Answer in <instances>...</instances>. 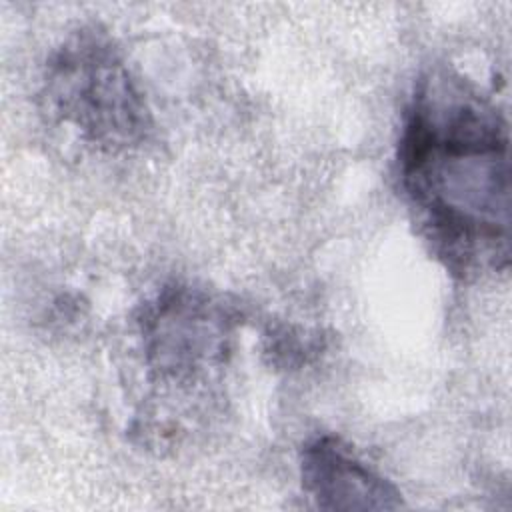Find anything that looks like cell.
<instances>
[{"label": "cell", "instance_id": "obj_3", "mask_svg": "<svg viewBox=\"0 0 512 512\" xmlns=\"http://www.w3.org/2000/svg\"><path fill=\"white\" fill-rule=\"evenodd\" d=\"M148 362L164 378H196L218 366L230 340V314L200 290L162 292L142 320Z\"/></svg>", "mask_w": 512, "mask_h": 512}, {"label": "cell", "instance_id": "obj_1", "mask_svg": "<svg viewBox=\"0 0 512 512\" xmlns=\"http://www.w3.org/2000/svg\"><path fill=\"white\" fill-rule=\"evenodd\" d=\"M400 178L436 250L462 274L508 262V134L466 80H422L398 148Z\"/></svg>", "mask_w": 512, "mask_h": 512}, {"label": "cell", "instance_id": "obj_2", "mask_svg": "<svg viewBox=\"0 0 512 512\" xmlns=\"http://www.w3.org/2000/svg\"><path fill=\"white\" fill-rule=\"evenodd\" d=\"M48 108L88 144L116 152L140 144L150 114L112 40L82 30L50 60L44 82Z\"/></svg>", "mask_w": 512, "mask_h": 512}, {"label": "cell", "instance_id": "obj_4", "mask_svg": "<svg viewBox=\"0 0 512 512\" xmlns=\"http://www.w3.org/2000/svg\"><path fill=\"white\" fill-rule=\"evenodd\" d=\"M300 478L304 490L324 510H396L402 506L396 486L336 436H318L302 448Z\"/></svg>", "mask_w": 512, "mask_h": 512}]
</instances>
